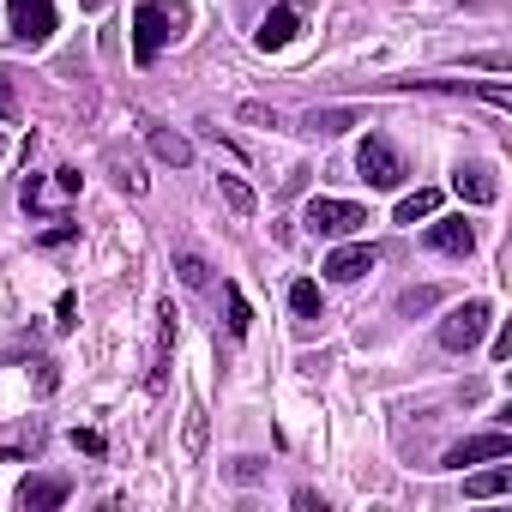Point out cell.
<instances>
[{"label":"cell","mask_w":512,"mask_h":512,"mask_svg":"<svg viewBox=\"0 0 512 512\" xmlns=\"http://www.w3.org/2000/svg\"><path fill=\"white\" fill-rule=\"evenodd\" d=\"M260 476V458H235V482H253Z\"/></svg>","instance_id":"4316f807"},{"label":"cell","mask_w":512,"mask_h":512,"mask_svg":"<svg viewBox=\"0 0 512 512\" xmlns=\"http://www.w3.org/2000/svg\"><path fill=\"white\" fill-rule=\"evenodd\" d=\"M73 446H79V452H91V458H97V452H103V434H97V428H73Z\"/></svg>","instance_id":"d4e9b609"},{"label":"cell","mask_w":512,"mask_h":512,"mask_svg":"<svg viewBox=\"0 0 512 512\" xmlns=\"http://www.w3.org/2000/svg\"><path fill=\"white\" fill-rule=\"evenodd\" d=\"M506 452H512V440L494 428V434H470V440H458V446L446 452V464L464 470V464H488V458H506Z\"/></svg>","instance_id":"8992f818"},{"label":"cell","mask_w":512,"mask_h":512,"mask_svg":"<svg viewBox=\"0 0 512 512\" xmlns=\"http://www.w3.org/2000/svg\"><path fill=\"white\" fill-rule=\"evenodd\" d=\"M223 296H229V338H247V326H253V308H247V296H241L235 284H229Z\"/></svg>","instance_id":"e0dca14e"},{"label":"cell","mask_w":512,"mask_h":512,"mask_svg":"<svg viewBox=\"0 0 512 512\" xmlns=\"http://www.w3.org/2000/svg\"><path fill=\"white\" fill-rule=\"evenodd\" d=\"M290 308H296L302 320H314V314H320V284H308V278L290 284Z\"/></svg>","instance_id":"ffe728a7"},{"label":"cell","mask_w":512,"mask_h":512,"mask_svg":"<svg viewBox=\"0 0 512 512\" xmlns=\"http://www.w3.org/2000/svg\"><path fill=\"white\" fill-rule=\"evenodd\" d=\"M235 115H241V121H253V127H278V109H266V103H241Z\"/></svg>","instance_id":"cb8c5ba5"},{"label":"cell","mask_w":512,"mask_h":512,"mask_svg":"<svg viewBox=\"0 0 512 512\" xmlns=\"http://www.w3.org/2000/svg\"><path fill=\"white\" fill-rule=\"evenodd\" d=\"M488 320H494V308H488V302H464V308H452V314L440 320V344H446L452 356H464V350H476V344H482Z\"/></svg>","instance_id":"277c9868"},{"label":"cell","mask_w":512,"mask_h":512,"mask_svg":"<svg viewBox=\"0 0 512 512\" xmlns=\"http://www.w3.org/2000/svg\"><path fill=\"white\" fill-rule=\"evenodd\" d=\"M434 211H440V193H434V187H416V193L398 199V223H422V217H434Z\"/></svg>","instance_id":"5bb4252c"},{"label":"cell","mask_w":512,"mask_h":512,"mask_svg":"<svg viewBox=\"0 0 512 512\" xmlns=\"http://www.w3.org/2000/svg\"><path fill=\"white\" fill-rule=\"evenodd\" d=\"M67 494H73V482L49 470V476H25L19 506H31V512H55V506H67Z\"/></svg>","instance_id":"52a82bcc"},{"label":"cell","mask_w":512,"mask_h":512,"mask_svg":"<svg viewBox=\"0 0 512 512\" xmlns=\"http://www.w3.org/2000/svg\"><path fill=\"white\" fill-rule=\"evenodd\" d=\"M217 187H223V199H229V211H235V217H253V187H247L241 175H223Z\"/></svg>","instance_id":"9a60e30c"},{"label":"cell","mask_w":512,"mask_h":512,"mask_svg":"<svg viewBox=\"0 0 512 512\" xmlns=\"http://www.w3.org/2000/svg\"><path fill=\"white\" fill-rule=\"evenodd\" d=\"M434 302H440V290H404V296H398V308H404V314H428Z\"/></svg>","instance_id":"603a6c76"},{"label":"cell","mask_w":512,"mask_h":512,"mask_svg":"<svg viewBox=\"0 0 512 512\" xmlns=\"http://www.w3.org/2000/svg\"><path fill=\"white\" fill-rule=\"evenodd\" d=\"M356 169H362L368 187H398V181H404V157H398V145H392L386 133H368V139H362Z\"/></svg>","instance_id":"3957f363"},{"label":"cell","mask_w":512,"mask_h":512,"mask_svg":"<svg viewBox=\"0 0 512 512\" xmlns=\"http://www.w3.org/2000/svg\"><path fill=\"white\" fill-rule=\"evenodd\" d=\"M109 169H115V181H121L127 193H145V175H139V163H133V157H121V151H109Z\"/></svg>","instance_id":"d6986e66"},{"label":"cell","mask_w":512,"mask_h":512,"mask_svg":"<svg viewBox=\"0 0 512 512\" xmlns=\"http://www.w3.org/2000/svg\"><path fill=\"white\" fill-rule=\"evenodd\" d=\"M452 187H458V199H470V205H494V199H500V181H494L488 163H458Z\"/></svg>","instance_id":"ba28073f"},{"label":"cell","mask_w":512,"mask_h":512,"mask_svg":"<svg viewBox=\"0 0 512 512\" xmlns=\"http://www.w3.org/2000/svg\"><path fill=\"white\" fill-rule=\"evenodd\" d=\"M181 446H187V458L205 452V410H187V434H181Z\"/></svg>","instance_id":"44dd1931"},{"label":"cell","mask_w":512,"mask_h":512,"mask_svg":"<svg viewBox=\"0 0 512 512\" xmlns=\"http://www.w3.org/2000/svg\"><path fill=\"white\" fill-rule=\"evenodd\" d=\"M0 151H7V139H0Z\"/></svg>","instance_id":"83f0119b"},{"label":"cell","mask_w":512,"mask_h":512,"mask_svg":"<svg viewBox=\"0 0 512 512\" xmlns=\"http://www.w3.org/2000/svg\"><path fill=\"white\" fill-rule=\"evenodd\" d=\"M19 115V85H13V67H0V121Z\"/></svg>","instance_id":"7402d4cb"},{"label":"cell","mask_w":512,"mask_h":512,"mask_svg":"<svg viewBox=\"0 0 512 512\" xmlns=\"http://www.w3.org/2000/svg\"><path fill=\"white\" fill-rule=\"evenodd\" d=\"M296 31H302L296 7H272V13H266V25H260V49H284Z\"/></svg>","instance_id":"8fae6325"},{"label":"cell","mask_w":512,"mask_h":512,"mask_svg":"<svg viewBox=\"0 0 512 512\" xmlns=\"http://www.w3.org/2000/svg\"><path fill=\"white\" fill-rule=\"evenodd\" d=\"M374 260H380V253H374L368 241H350V247H338L332 260H326V278H338V284H356L362 272H374Z\"/></svg>","instance_id":"9c48e42d"},{"label":"cell","mask_w":512,"mask_h":512,"mask_svg":"<svg viewBox=\"0 0 512 512\" xmlns=\"http://www.w3.org/2000/svg\"><path fill=\"white\" fill-rule=\"evenodd\" d=\"M181 25H187L181 0H139V13H133V55L139 61H157Z\"/></svg>","instance_id":"6da1fadb"},{"label":"cell","mask_w":512,"mask_h":512,"mask_svg":"<svg viewBox=\"0 0 512 512\" xmlns=\"http://www.w3.org/2000/svg\"><path fill=\"white\" fill-rule=\"evenodd\" d=\"M506 488H512V470H506V464H494V470H476V476L464 482V494H470V500H494V494H506Z\"/></svg>","instance_id":"4fadbf2b"},{"label":"cell","mask_w":512,"mask_h":512,"mask_svg":"<svg viewBox=\"0 0 512 512\" xmlns=\"http://www.w3.org/2000/svg\"><path fill=\"white\" fill-rule=\"evenodd\" d=\"M356 121V109H314L308 115V133H344Z\"/></svg>","instance_id":"2e32d148"},{"label":"cell","mask_w":512,"mask_h":512,"mask_svg":"<svg viewBox=\"0 0 512 512\" xmlns=\"http://www.w3.org/2000/svg\"><path fill=\"white\" fill-rule=\"evenodd\" d=\"M79 181H85L79 169H55V187H61V193H79Z\"/></svg>","instance_id":"484cf974"},{"label":"cell","mask_w":512,"mask_h":512,"mask_svg":"<svg viewBox=\"0 0 512 512\" xmlns=\"http://www.w3.org/2000/svg\"><path fill=\"white\" fill-rule=\"evenodd\" d=\"M151 151H157L169 169H187V163H193V145H187L181 133H169V127H151Z\"/></svg>","instance_id":"7c38bea8"},{"label":"cell","mask_w":512,"mask_h":512,"mask_svg":"<svg viewBox=\"0 0 512 512\" xmlns=\"http://www.w3.org/2000/svg\"><path fill=\"white\" fill-rule=\"evenodd\" d=\"M7 19H13V37L37 49L55 37V0H7Z\"/></svg>","instance_id":"5b68a950"},{"label":"cell","mask_w":512,"mask_h":512,"mask_svg":"<svg viewBox=\"0 0 512 512\" xmlns=\"http://www.w3.org/2000/svg\"><path fill=\"white\" fill-rule=\"evenodd\" d=\"M302 223H308V235L338 241V235H356V229L368 223V211H362V205H350V199H326V193H314V199H308V211H302Z\"/></svg>","instance_id":"7a4b0ae2"},{"label":"cell","mask_w":512,"mask_h":512,"mask_svg":"<svg viewBox=\"0 0 512 512\" xmlns=\"http://www.w3.org/2000/svg\"><path fill=\"white\" fill-rule=\"evenodd\" d=\"M434 253H458V260H464V253L476 247V229L464 223V217H440V223H428V235H422Z\"/></svg>","instance_id":"30bf717a"},{"label":"cell","mask_w":512,"mask_h":512,"mask_svg":"<svg viewBox=\"0 0 512 512\" xmlns=\"http://www.w3.org/2000/svg\"><path fill=\"white\" fill-rule=\"evenodd\" d=\"M175 272H181V284H187V290H205V284H211V266L199 260V253H181Z\"/></svg>","instance_id":"ac0fdd59"}]
</instances>
